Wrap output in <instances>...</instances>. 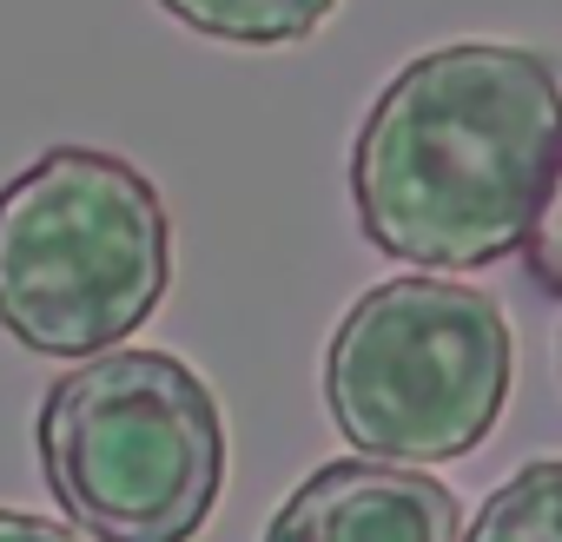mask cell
<instances>
[{
    "label": "cell",
    "mask_w": 562,
    "mask_h": 542,
    "mask_svg": "<svg viewBox=\"0 0 562 542\" xmlns=\"http://www.w3.org/2000/svg\"><path fill=\"white\" fill-rule=\"evenodd\" d=\"M0 542H93V535L47 522V516H27V509H0Z\"/></svg>",
    "instance_id": "9c48e42d"
},
{
    "label": "cell",
    "mask_w": 562,
    "mask_h": 542,
    "mask_svg": "<svg viewBox=\"0 0 562 542\" xmlns=\"http://www.w3.org/2000/svg\"><path fill=\"white\" fill-rule=\"evenodd\" d=\"M509 391L516 331L457 279H384L325 345V410L364 456L457 463L496 430Z\"/></svg>",
    "instance_id": "277c9868"
},
{
    "label": "cell",
    "mask_w": 562,
    "mask_h": 542,
    "mask_svg": "<svg viewBox=\"0 0 562 542\" xmlns=\"http://www.w3.org/2000/svg\"><path fill=\"white\" fill-rule=\"evenodd\" d=\"M159 8L225 47H299L338 14V0H159Z\"/></svg>",
    "instance_id": "8992f818"
},
{
    "label": "cell",
    "mask_w": 562,
    "mask_h": 542,
    "mask_svg": "<svg viewBox=\"0 0 562 542\" xmlns=\"http://www.w3.org/2000/svg\"><path fill=\"white\" fill-rule=\"evenodd\" d=\"M555 172V67L536 47L450 41L378 87L351 139V212L384 258L483 271L529 245Z\"/></svg>",
    "instance_id": "6da1fadb"
},
{
    "label": "cell",
    "mask_w": 562,
    "mask_h": 542,
    "mask_svg": "<svg viewBox=\"0 0 562 542\" xmlns=\"http://www.w3.org/2000/svg\"><path fill=\"white\" fill-rule=\"evenodd\" d=\"M463 542H562V456L509 470L470 516Z\"/></svg>",
    "instance_id": "52a82bcc"
},
{
    "label": "cell",
    "mask_w": 562,
    "mask_h": 542,
    "mask_svg": "<svg viewBox=\"0 0 562 542\" xmlns=\"http://www.w3.org/2000/svg\"><path fill=\"white\" fill-rule=\"evenodd\" d=\"M172 285L159 185L100 146H47L0 185V331L34 358L126 345Z\"/></svg>",
    "instance_id": "7a4b0ae2"
},
{
    "label": "cell",
    "mask_w": 562,
    "mask_h": 542,
    "mask_svg": "<svg viewBox=\"0 0 562 542\" xmlns=\"http://www.w3.org/2000/svg\"><path fill=\"white\" fill-rule=\"evenodd\" d=\"M463 529L450 483L391 456H338L271 509L265 542H463Z\"/></svg>",
    "instance_id": "5b68a950"
},
{
    "label": "cell",
    "mask_w": 562,
    "mask_h": 542,
    "mask_svg": "<svg viewBox=\"0 0 562 542\" xmlns=\"http://www.w3.org/2000/svg\"><path fill=\"white\" fill-rule=\"evenodd\" d=\"M522 251H529V279L562 298V172H555V185L542 199V218H536V232H529Z\"/></svg>",
    "instance_id": "ba28073f"
},
{
    "label": "cell",
    "mask_w": 562,
    "mask_h": 542,
    "mask_svg": "<svg viewBox=\"0 0 562 542\" xmlns=\"http://www.w3.org/2000/svg\"><path fill=\"white\" fill-rule=\"evenodd\" d=\"M34 450L54 503L93 542H192L232 456L212 384L153 345H113L54 377Z\"/></svg>",
    "instance_id": "3957f363"
}]
</instances>
